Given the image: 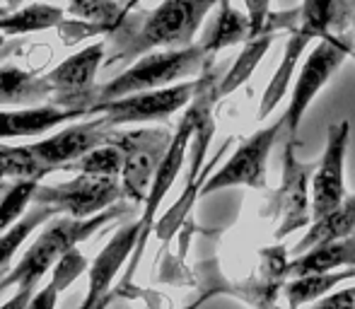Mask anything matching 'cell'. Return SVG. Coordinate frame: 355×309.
<instances>
[{
    "label": "cell",
    "instance_id": "cell-15",
    "mask_svg": "<svg viewBox=\"0 0 355 309\" xmlns=\"http://www.w3.org/2000/svg\"><path fill=\"white\" fill-rule=\"evenodd\" d=\"M355 266V237H343L336 242L319 244L309 251L295 254L290 263H285V276H304L314 271H334V268Z\"/></svg>",
    "mask_w": 355,
    "mask_h": 309
},
{
    "label": "cell",
    "instance_id": "cell-4",
    "mask_svg": "<svg viewBox=\"0 0 355 309\" xmlns=\"http://www.w3.org/2000/svg\"><path fill=\"white\" fill-rule=\"evenodd\" d=\"M351 53L353 44L348 39H343V34H327L307 53V58H304L302 68L297 73V80L293 85V92H290L288 109L283 112L285 136L297 138L300 123H302V116L307 114L309 104L314 102V97L322 92L324 85L334 78V73L343 66V61Z\"/></svg>",
    "mask_w": 355,
    "mask_h": 309
},
{
    "label": "cell",
    "instance_id": "cell-1",
    "mask_svg": "<svg viewBox=\"0 0 355 309\" xmlns=\"http://www.w3.org/2000/svg\"><path fill=\"white\" fill-rule=\"evenodd\" d=\"M220 0H162L150 15H145L141 27L128 34V42L112 63L131 61L155 48H184L191 46L198 27L206 15Z\"/></svg>",
    "mask_w": 355,
    "mask_h": 309
},
{
    "label": "cell",
    "instance_id": "cell-30",
    "mask_svg": "<svg viewBox=\"0 0 355 309\" xmlns=\"http://www.w3.org/2000/svg\"><path fill=\"white\" fill-rule=\"evenodd\" d=\"M8 191H10V186L3 182V177H0V201H3V196H5V193H8Z\"/></svg>",
    "mask_w": 355,
    "mask_h": 309
},
{
    "label": "cell",
    "instance_id": "cell-23",
    "mask_svg": "<svg viewBox=\"0 0 355 309\" xmlns=\"http://www.w3.org/2000/svg\"><path fill=\"white\" fill-rule=\"evenodd\" d=\"M128 8H119L116 0H71L68 12L75 17L89 19L102 32H116L123 27Z\"/></svg>",
    "mask_w": 355,
    "mask_h": 309
},
{
    "label": "cell",
    "instance_id": "cell-3",
    "mask_svg": "<svg viewBox=\"0 0 355 309\" xmlns=\"http://www.w3.org/2000/svg\"><path fill=\"white\" fill-rule=\"evenodd\" d=\"M211 63V53L201 44H191L184 48H164L157 53H148L138 63H133L126 73L114 78L104 87H99L97 102L107 99L126 97L133 92H145V89H159L169 87L174 82H182L184 78H193Z\"/></svg>",
    "mask_w": 355,
    "mask_h": 309
},
{
    "label": "cell",
    "instance_id": "cell-7",
    "mask_svg": "<svg viewBox=\"0 0 355 309\" xmlns=\"http://www.w3.org/2000/svg\"><path fill=\"white\" fill-rule=\"evenodd\" d=\"M285 133V116L276 118L271 126L252 133L242 145L237 148L230 159L201 186V196L223 191L230 186H249V188H263L266 186V164L276 141Z\"/></svg>",
    "mask_w": 355,
    "mask_h": 309
},
{
    "label": "cell",
    "instance_id": "cell-6",
    "mask_svg": "<svg viewBox=\"0 0 355 309\" xmlns=\"http://www.w3.org/2000/svg\"><path fill=\"white\" fill-rule=\"evenodd\" d=\"M198 87H201V78L182 80V82H174V85H169V87L145 89V92H133V94H126V97H116V99L92 104L89 112L104 114L112 126L157 121V118H167V116H172L174 112L184 109L187 104H191Z\"/></svg>",
    "mask_w": 355,
    "mask_h": 309
},
{
    "label": "cell",
    "instance_id": "cell-31",
    "mask_svg": "<svg viewBox=\"0 0 355 309\" xmlns=\"http://www.w3.org/2000/svg\"><path fill=\"white\" fill-rule=\"evenodd\" d=\"M3 15H8V8H0V17H3Z\"/></svg>",
    "mask_w": 355,
    "mask_h": 309
},
{
    "label": "cell",
    "instance_id": "cell-12",
    "mask_svg": "<svg viewBox=\"0 0 355 309\" xmlns=\"http://www.w3.org/2000/svg\"><path fill=\"white\" fill-rule=\"evenodd\" d=\"M102 56H104V44H94V46L75 53L68 61H63L56 71L49 73L46 80L51 85V92L58 94L56 107L75 109L78 107V99L92 94L89 87H92L94 73H97L99 63H102Z\"/></svg>",
    "mask_w": 355,
    "mask_h": 309
},
{
    "label": "cell",
    "instance_id": "cell-5",
    "mask_svg": "<svg viewBox=\"0 0 355 309\" xmlns=\"http://www.w3.org/2000/svg\"><path fill=\"white\" fill-rule=\"evenodd\" d=\"M297 138H288L283 150V179L278 191H273L268 206L263 208V215H278L281 222L276 227V239H285L288 234L300 232L312 225V177L317 162H300Z\"/></svg>",
    "mask_w": 355,
    "mask_h": 309
},
{
    "label": "cell",
    "instance_id": "cell-21",
    "mask_svg": "<svg viewBox=\"0 0 355 309\" xmlns=\"http://www.w3.org/2000/svg\"><path fill=\"white\" fill-rule=\"evenodd\" d=\"M51 92L49 80H34L32 73L19 71L15 66L0 68V107L10 104H27V102H44Z\"/></svg>",
    "mask_w": 355,
    "mask_h": 309
},
{
    "label": "cell",
    "instance_id": "cell-14",
    "mask_svg": "<svg viewBox=\"0 0 355 309\" xmlns=\"http://www.w3.org/2000/svg\"><path fill=\"white\" fill-rule=\"evenodd\" d=\"M141 230H143L141 222H133V225L123 227V230L107 244V249L99 254V258L94 261L92 271H89V295H87V300H85V305L87 307L97 305L99 295L107 292L109 283H112V278L116 276V271L121 268V263L126 261L128 251H131V249L138 244V239H141Z\"/></svg>",
    "mask_w": 355,
    "mask_h": 309
},
{
    "label": "cell",
    "instance_id": "cell-10",
    "mask_svg": "<svg viewBox=\"0 0 355 309\" xmlns=\"http://www.w3.org/2000/svg\"><path fill=\"white\" fill-rule=\"evenodd\" d=\"M351 141V121L343 118L338 123H331L327 131V148L322 159L317 162L312 177V215L322 218L327 213L336 211L348 198L346 191V152Z\"/></svg>",
    "mask_w": 355,
    "mask_h": 309
},
{
    "label": "cell",
    "instance_id": "cell-29",
    "mask_svg": "<svg viewBox=\"0 0 355 309\" xmlns=\"http://www.w3.org/2000/svg\"><path fill=\"white\" fill-rule=\"evenodd\" d=\"M249 22H252V39L266 32L268 15H271V0H244Z\"/></svg>",
    "mask_w": 355,
    "mask_h": 309
},
{
    "label": "cell",
    "instance_id": "cell-2",
    "mask_svg": "<svg viewBox=\"0 0 355 309\" xmlns=\"http://www.w3.org/2000/svg\"><path fill=\"white\" fill-rule=\"evenodd\" d=\"M116 213H102V215H89V218H61L51 227H46L39 234L37 242L29 247V251L24 254V258L17 263L12 273L0 283V288L17 285L19 297L10 300L8 305L24 307L32 302V290L37 288V283L42 281V276L58 263L78 242H83L85 237H89L97 227L107 225Z\"/></svg>",
    "mask_w": 355,
    "mask_h": 309
},
{
    "label": "cell",
    "instance_id": "cell-18",
    "mask_svg": "<svg viewBox=\"0 0 355 309\" xmlns=\"http://www.w3.org/2000/svg\"><path fill=\"white\" fill-rule=\"evenodd\" d=\"M355 281V266H346L343 271L334 268V271H314L304 273V276H295L293 281L285 285V297H288L290 307L307 305V302H319L327 297V292L336 290L341 283Z\"/></svg>",
    "mask_w": 355,
    "mask_h": 309
},
{
    "label": "cell",
    "instance_id": "cell-20",
    "mask_svg": "<svg viewBox=\"0 0 355 309\" xmlns=\"http://www.w3.org/2000/svg\"><path fill=\"white\" fill-rule=\"evenodd\" d=\"M271 44H273V32H263V34H259V37L244 42L237 61H234L232 68L220 78L218 97H230L232 92H237V89L254 76V71H257V66L261 63V58L266 56Z\"/></svg>",
    "mask_w": 355,
    "mask_h": 309
},
{
    "label": "cell",
    "instance_id": "cell-9",
    "mask_svg": "<svg viewBox=\"0 0 355 309\" xmlns=\"http://www.w3.org/2000/svg\"><path fill=\"white\" fill-rule=\"evenodd\" d=\"M109 141L119 143L126 150V164L121 172L123 193L131 196L133 203H143L153 186L157 164L162 162L164 152L172 143V136L164 128H153V131L112 133Z\"/></svg>",
    "mask_w": 355,
    "mask_h": 309
},
{
    "label": "cell",
    "instance_id": "cell-26",
    "mask_svg": "<svg viewBox=\"0 0 355 309\" xmlns=\"http://www.w3.org/2000/svg\"><path fill=\"white\" fill-rule=\"evenodd\" d=\"M51 167L42 162L27 148H5L0 145V177L15 179H42Z\"/></svg>",
    "mask_w": 355,
    "mask_h": 309
},
{
    "label": "cell",
    "instance_id": "cell-25",
    "mask_svg": "<svg viewBox=\"0 0 355 309\" xmlns=\"http://www.w3.org/2000/svg\"><path fill=\"white\" fill-rule=\"evenodd\" d=\"M53 213H56V211H53L51 206H46V203H37V208H34L32 213H27V215H24L17 225L12 222V225L8 227V232L0 237V268H3L10 258H12V254L17 251L19 244L29 237V232H32L34 227L42 225V222H46Z\"/></svg>",
    "mask_w": 355,
    "mask_h": 309
},
{
    "label": "cell",
    "instance_id": "cell-22",
    "mask_svg": "<svg viewBox=\"0 0 355 309\" xmlns=\"http://www.w3.org/2000/svg\"><path fill=\"white\" fill-rule=\"evenodd\" d=\"M63 17V12L51 5H29V8L19 10L12 15H3L0 19V32L5 34H27V32H39L58 24Z\"/></svg>",
    "mask_w": 355,
    "mask_h": 309
},
{
    "label": "cell",
    "instance_id": "cell-8",
    "mask_svg": "<svg viewBox=\"0 0 355 309\" xmlns=\"http://www.w3.org/2000/svg\"><path fill=\"white\" fill-rule=\"evenodd\" d=\"M123 193L119 174H89L83 172L73 182L58 184L51 188L34 191V203H46L56 213H68L73 218H89L97 211L112 206Z\"/></svg>",
    "mask_w": 355,
    "mask_h": 309
},
{
    "label": "cell",
    "instance_id": "cell-13",
    "mask_svg": "<svg viewBox=\"0 0 355 309\" xmlns=\"http://www.w3.org/2000/svg\"><path fill=\"white\" fill-rule=\"evenodd\" d=\"M355 27V0H302L293 32L309 44L327 34H346Z\"/></svg>",
    "mask_w": 355,
    "mask_h": 309
},
{
    "label": "cell",
    "instance_id": "cell-19",
    "mask_svg": "<svg viewBox=\"0 0 355 309\" xmlns=\"http://www.w3.org/2000/svg\"><path fill=\"white\" fill-rule=\"evenodd\" d=\"M218 19H215L213 29L203 39V46L208 48V53L215 56L223 48H230L234 44H244L252 39V22L249 15L239 12L237 8H232L230 0H220Z\"/></svg>",
    "mask_w": 355,
    "mask_h": 309
},
{
    "label": "cell",
    "instance_id": "cell-17",
    "mask_svg": "<svg viewBox=\"0 0 355 309\" xmlns=\"http://www.w3.org/2000/svg\"><path fill=\"white\" fill-rule=\"evenodd\" d=\"M351 234H355V193L348 196L336 211L327 213V215H322V218H314L312 225L307 227L302 239L295 244L293 251L302 254V251H309V249L319 247V244L336 242V239L351 237Z\"/></svg>",
    "mask_w": 355,
    "mask_h": 309
},
{
    "label": "cell",
    "instance_id": "cell-11",
    "mask_svg": "<svg viewBox=\"0 0 355 309\" xmlns=\"http://www.w3.org/2000/svg\"><path fill=\"white\" fill-rule=\"evenodd\" d=\"M114 133V126L109 123V118L99 116L94 121L87 123H78V126H71L66 131L56 133L51 138H44L39 143H32L29 150L37 154L46 167H63L68 162H75L83 154H87L89 150H94L102 143H109Z\"/></svg>",
    "mask_w": 355,
    "mask_h": 309
},
{
    "label": "cell",
    "instance_id": "cell-28",
    "mask_svg": "<svg viewBox=\"0 0 355 309\" xmlns=\"http://www.w3.org/2000/svg\"><path fill=\"white\" fill-rule=\"evenodd\" d=\"M37 191V179H19V184H12L10 191L0 201V232H5L19 215L24 206L34 198Z\"/></svg>",
    "mask_w": 355,
    "mask_h": 309
},
{
    "label": "cell",
    "instance_id": "cell-32",
    "mask_svg": "<svg viewBox=\"0 0 355 309\" xmlns=\"http://www.w3.org/2000/svg\"><path fill=\"white\" fill-rule=\"evenodd\" d=\"M3 44H5V39H3V37H0V48H3Z\"/></svg>",
    "mask_w": 355,
    "mask_h": 309
},
{
    "label": "cell",
    "instance_id": "cell-27",
    "mask_svg": "<svg viewBox=\"0 0 355 309\" xmlns=\"http://www.w3.org/2000/svg\"><path fill=\"white\" fill-rule=\"evenodd\" d=\"M85 268V258L80 256L75 249H71V251L66 254V256L61 258V261L56 263V276H53L51 285L44 290V295L34 297L32 305H42V307H51L53 302H56V295L63 290V288L68 285L71 281H75V278L80 276V271Z\"/></svg>",
    "mask_w": 355,
    "mask_h": 309
},
{
    "label": "cell",
    "instance_id": "cell-16",
    "mask_svg": "<svg viewBox=\"0 0 355 309\" xmlns=\"http://www.w3.org/2000/svg\"><path fill=\"white\" fill-rule=\"evenodd\" d=\"M85 109H66V107H37L24 112H0V138L17 136H39L49 128L68 121L71 116H80Z\"/></svg>",
    "mask_w": 355,
    "mask_h": 309
},
{
    "label": "cell",
    "instance_id": "cell-24",
    "mask_svg": "<svg viewBox=\"0 0 355 309\" xmlns=\"http://www.w3.org/2000/svg\"><path fill=\"white\" fill-rule=\"evenodd\" d=\"M123 164H126V150L119 143H102L94 150L83 154L80 159L71 162V169L89 174H119L121 177Z\"/></svg>",
    "mask_w": 355,
    "mask_h": 309
}]
</instances>
